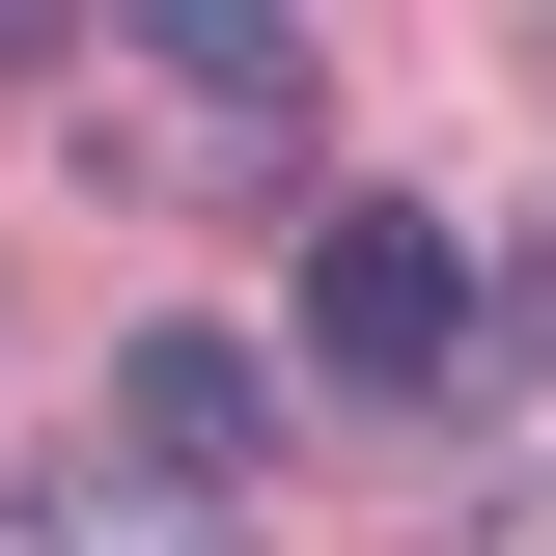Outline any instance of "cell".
Masks as SVG:
<instances>
[{
    "label": "cell",
    "instance_id": "2",
    "mask_svg": "<svg viewBox=\"0 0 556 556\" xmlns=\"http://www.w3.org/2000/svg\"><path fill=\"white\" fill-rule=\"evenodd\" d=\"M112 84H139V112H195V139H251V167L306 139V28H251V0H139Z\"/></svg>",
    "mask_w": 556,
    "mask_h": 556
},
{
    "label": "cell",
    "instance_id": "3",
    "mask_svg": "<svg viewBox=\"0 0 556 556\" xmlns=\"http://www.w3.org/2000/svg\"><path fill=\"white\" fill-rule=\"evenodd\" d=\"M112 417H139V473H251V445H278V362L251 334H139Z\"/></svg>",
    "mask_w": 556,
    "mask_h": 556
},
{
    "label": "cell",
    "instance_id": "1",
    "mask_svg": "<svg viewBox=\"0 0 556 556\" xmlns=\"http://www.w3.org/2000/svg\"><path fill=\"white\" fill-rule=\"evenodd\" d=\"M306 362H334V390H445V362H473V251L417 195H334L306 223Z\"/></svg>",
    "mask_w": 556,
    "mask_h": 556
}]
</instances>
